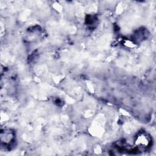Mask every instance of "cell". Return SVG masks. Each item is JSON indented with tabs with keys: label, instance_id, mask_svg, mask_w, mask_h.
<instances>
[{
	"label": "cell",
	"instance_id": "cell-1",
	"mask_svg": "<svg viewBox=\"0 0 156 156\" xmlns=\"http://www.w3.org/2000/svg\"><path fill=\"white\" fill-rule=\"evenodd\" d=\"M1 141L4 146H10L14 141V134L10 130H4L1 133Z\"/></svg>",
	"mask_w": 156,
	"mask_h": 156
},
{
	"label": "cell",
	"instance_id": "cell-2",
	"mask_svg": "<svg viewBox=\"0 0 156 156\" xmlns=\"http://www.w3.org/2000/svg\"><path fill=\"white\" fill-rule=\"evenodd\" d=\"M150 138L146 133H141L135 139V143L137 147H145L150 144Z\"/></svg>",
	"mask_w": 156,
	"mask_h": 156
}]
</instances>
